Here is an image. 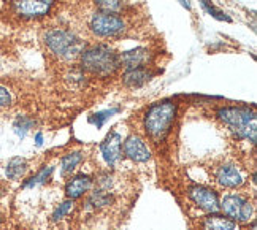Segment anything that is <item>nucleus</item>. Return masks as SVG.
<instances>
[{
    "mask_svg": "<svg viewBox=\"0 0 257 230\" xmlns=\"http://www.w3.org/2000/svg\"><path fill=\"white\" fill-rule=\"evenodd\" d=\"M81 65L89 73L98 76L113 75L121 67L119 54L105 45L87 48L81 53Z\"/></svg>",
    "mask_w": 257,
    "mask_h": 230,
    "instance_id": "nucleus-1",
    "label": "nucleus"
},
{
    "mask_svg": "<svg viewBox=\"0 0 257 230\" xmlns=\"http://www.w3.org/2000/svg\"><path fill=\"white\" fill-rule=\"evenodd\" d=\"M219 119L229 126L232 131L238 135L240 138L249 140L251 143H255L257 138V118L255 113L249 108H241V106H230V108H222L217 111Z\"/></svg>",
    "mask_w": 257,
    "mask_h": 230,
    "instance_id": "nucleus-2",
    "label": "nucleus"
},
{
    "mask_svg": "<svg viewBox=\"0 0 257 230\" xmlns=\"http://www.w3.org/2000/svg\"><path fill=\"white\" fill-rule=\"evenodd\" d=\"M176 116V105L173 102H165L153 105L145 114V129L150 137L159 140L164 138L170 131V126Z\"/></svg>",
    "mask_w": 257,
    "mask_h": 230,
    "instance_id": "nucleus-3",
    "label": "nucleus"
},
{
    "mask_svg": "<svg viewBox=\"0 0 257 230\" xmlns=\"http://www.w3.org/2000/svg\"><path fill=\"white\" fill-rule=\"evenodd\" d=\"M45 43L53 54L61 59H73L83 53V43L67 29H51L45 34Z\"/></svg>",
    "mask_w": 257,
    "mask_h": 230,
    "instance_id": "nucleus-4",
    "label": "nucleus"
},
{
    "mask_svg": "<svg viewBox=\"0 0 257 230\" xmlns=\"http://www.w3.org/2000/svg\"><path fill=\"white\" fill-rule=\"evenodd\" d=\"M91 31L97 37H119L125 31V23L121 16H117V13H106V12H98L91 18L89 23Z\"/></svg>",
    "mask_w": 257,
    "mask_h": 230,
    "instance_id": "nucleus-5",
    "label": "nucleus"
},
{
    "mask_svg": "<svg viewBox=\"0 0 257 230\" xmlns=\"http://www.w3.org/2000/svg\"><path fill=\"white\" fill-rule=\"evenodd\" d=\"M221 209L229 217L238 219L241 222H248L252 216V205L248 202V200H244L241 195L224 197L222 203H221Z\"/></svg>",
    "mask_w": 257,
    "mask_h": 230,
    "instance_id": "nucleus-6",
    "label": "nucleus"
},
{
    "mask_svg": "<svg viewBox=\"0 0 257 230\" xmlns=\"http://www.w3.org/2000/svg\"><path fill=\"white\" fill-rule=\"evenodd\" d=\"M189 197L192 202L208 213H217L221 209V202L213 189L203 186H194L189 189Z\"/></svg>",
    "mask_w": 257,
    "mask_h": 230,
    "instance_id": "nucleus-7",
    "label": "nucleus"
},
{
    "mask_svg": "<svg viewBox=\"0 0 257 230\" xmlns=\"http://www.w3.org/2000/svg\"><path fill=\"white\" fill-rule=\"evenodd\" d=\"M18 15L24 18H38L49 12L54 0H12Z\"/></svg>",
    "mask_w": 257,
    "mask_h": 230,
    "instance_id": "nucleus-8",
    "label": "nucleus"
},
{
    "mask_svg": "<svg viewBox=\"0 0 257 230\" xmlns=\"http://www.w3.org/2000/svg\"><path fill=\"white\" fill-rule=\"evenodd\" d=\"M124 153L134 162H145L150 159V149L146 148L143 140L138 137H128L125 140Z\"/></svg>",
    "mask_w": 257,
    "mask_h": 230,
    "instance_id": "nucleus-9",
    "label": "nucleus"
},
{
    "mask_svg": "<svg viewBox=\"0 0 257 230\" xmlns=\"http://www.w3.org/2000/svg\"><path fill=\"white\" fill-rule=\"evenodd\" d=\"M216 179L222 187H229V189L238 187L244 181L241 172L235 165H222V167H219V170L216 172Z\"/></svg>",
    "mask_w": 257,
    "mask_h": 230,
    "instance_id": "nucleus-10",
    "label": "nucleus"
},
{
    "mask_svg": "<svg viewBox=\"0 0 257 230\" xmlns=\"http://www.w3.org/2000/svg\"><path fill=\"white\" fill-rule=\"evenodd\" d=\"M121 65L127 68H138L145 67L148 62L151 61V53L146 48H135L131 51H125L119 56Z\"/></svg>",
    "mask_w": 257,
    "mask_h": 230,
    "instance_id": "nucleus-11",
    "label": "nucleus"
},
{
    "mask_svg": "<svg viewBox=\"0 0 257 230\" xmlns=\"http://www.w3.org/2000/svg\"><path fill=\"white\" fill-rule=\"evenodd\" d=\"M100 149H102L105 161L110 165H113L117 159L121 157V135L117 132H110V135H108L105 138V142L102 143Z\"/></svg>",
    "mask_w": 257,
    "mask_h": 230,
    "instance_id": "nucleus-12",
    "label": "nucleus"
},
{
    "mask_svg": "<svg viewBox=\"0 0 257 230\" xmlns=\"http://www.w3.org/2000/svg\"><path fill=\"white\" fill-rule=\"evenodd\" d=\"M151 72H148L145 67L138 68H127V72L124 73V84L127 87H142L151 79Z\"/></svg>",
    "mask_w": 257,
    "mask_h": 230,
    "instance_id": "nucleus-13",
    "label": "nucleus"
},
{
    "mask_svg": "<svg viewBox=\"0 0 257 230\" xmlns=\"http://www.w3.org/2000/svg\"><path fill=\"white\" fill-rule=\"evenodd\" d=\"M92 186V179L86 176V175H80L73 178L72 181H68L67 187H65V192L68 198H80L84 192H87L89 189Z\"/></svg>",
    "mask_w": 257,
    "mask_h": 230,
    "instance_id": "nucleus-14",
    "label": "nucleus"
},
{
    "mask_svg": "<svg viewBox=\"0 0 257 230\" xmlns=\"http://www.w3.org/2000/svg\"><path fill=\"white\" fill-rule=\"evenodd\" d=\"M203 230H236V225L229 217L213 214V216L205 219Z\"/></svg>",
    "mask_w": 257,
    "mask_h": 230,
    "instance_id": "nucleus-15",
    "label": "nucleus"
},
{
    "mask_svg": "<svg viewBox=\"0 0 257 230\" xmlns=\"http://www.w3.org/2000/svg\"><path fill=\"white\" fill-rule=\"evenodd\" d=\"M27 170V162L23 157H13L12 161L7 164L5 168V175L8 179H18L21 178Z\"/></svg>",
    "mask_w": 257,
    "mask_h": 230,
    "instance_id": "nucleus-16",
    "label": "nucleus"
},
{
    "mask_svg": "<svg viewBox=\"0 0 257 230\" xmlns=\"http://www.w3.org/2000/svg\"><path fill=\"white\" fill-rule=\"evenodd\" d=\"M113 202V197L110 194H106L103 191H95L92 192L91 198H89L87 205H92L94 208H102L105 205H110Z\"/></svg>",
    "mask_w": 257,
    "mask_h": 230,
    "instance_id": "nucleus-17",
    "label": "nucleus"
},
{
    "mask_svg": "<svg viewBox=\"0 0 257 230\" xmlns=\"http://www.w3.org/2000/svg\"><path fill=\"white\" fill-rule=\"evenodd\" d=\"M81 153H72V154H67L64 159H62V175H67L70 173L72 170L76 168V165L81 162Z\"/></svg>",
    "mask_w": 257,
    "mask_h": 230,
    "instance_id": "nucleus-18",
    "label": "nucleus"
},
{
    "mask_svg": "<svg viewBox=\"0 0 257 230\" xmlns=\"http://www.w3.org/2000/svg\"><path fill=\"white\" fill-rule=\"evenodd\" d=\"M95 5L106 13H117L122 10V0H94Z\"/></svg>",
    "mask_w": 257,
    "mask_h": 230,
    "instance_id": "nucleus-19",
    "label": "nucleus"
},
{
    "mask_svg": "<svg viewBox=\"0 0 257 230\" xmlns=\"http://www.w3.org/2000/svg\"><path fill=\"white\" fill-rule=\"evenodd\" d=\"M32 126H34V121L32 119H29V118H26V116H19L16 121H15V124H13V129H15V134L18 135V137H24L29 131L32 129Z\"/></svg>",
    "mask_w": 257,
    "mask_h": 230,
    "instance_id": "nucleus-20",
    "label": "nucleus"
},
{
    "mask_svg": "<svg viewBox=\"0 0 257 230\" xmlns=\"http://www.w3.org/2000/svg\"><path fill=\"white\" fill-rule=\"evenodd\" d=\"M200 4H202V7H203V10L208 15H211L213 18H216V19H219V21H227V23H230V18L227 16L222 10H219L217 7H214L210 0H200Z\"/></svg>",
    "mask_w": 257,
    "mask_h": 230,
    "instance_id": "nucleus-21",
    "label": "nucleus"
},
{
    "mask_svg": "<svg viewBox=\"0 0 257 230\" xmlns=\"http://www.w3.org/2000/svg\"><path fill=\"white\" fill-rule=\"evenodd\" d=\"M53 173V167H48V168H43L42 172H38L35 176H32L29 181H26L24 183V187H34V186H37V184H42V183H45L46 179L49 178V175Z\"/></svg>",
    "mask_w": 257,
    "mask_h": 230,
    "instance_id": "nucleus-22",
    "label": "nucleus"
},
{
    "mask_svg": "<svg viewBox=\"0 0 257 230\" xmlns=\"http://www.w3.org/2000/svg\"><path fill=\"white\" fill-rule=\"evenodd\" d=\"M72 208H73V203L70 202V200H68V202H64L62 205H59V208L54 211L53 219H54V221H59V219H62L68 211H70Z\"/></svg>",
    "mask_w": 257,
    "mask_h": 230,
    "instance_id": "nucleus-23",
    "label": "nucleus"
},
{
    "mask_svg": "<svg viewBox=\"0 0 257 230\" xmlns=\"http://www.w3.org/2000/svg\"><path fill=\"white\" fill-rule=\"evenodd\" d=\"M117 113V109H110V111H102V113H97L95 118H92V123L97 126V127H102L103 123L106 121L108 118H111L113 114Z\"/></svg>",
    "mask_w": 257,
    "mask_h": 230,
    "instance_id": "nucleus-24",
    "label": "nucleus"
},
{
    "mask_svg": "<svg viewBox=\"0 0 257 230\" xmlns=\"http://www.w3.org/2000/svg\"><path fill=\"white\" fill-rule=\"evenodd\" d=\"M12 103V94H10L5 87L0 86V108H7Z\"/></svg>",
    "mask_w": 257,
    "mask_h": 230,
    "instance_id": "nucleus-25",
    "label": "nucleus"
},
{
    "mask_svg": "<svg viewBox=\"0 0 257 230\" xmlns=\"http://www.w3.org/2000/svg\"><path fill=\"white\" fill-rule=\"evenodd\" d=\"M176 2H180L184 8L191 10V2H189V0H176Z\"/></svg>",
    "mask_w": 257,
    "mask_h": 230,
    "instance_id": "nucleus-26",
    "label": "nucleus"
},
{
    "mask_svg": "<svg viewBox=\"0 0 257 230\" xmlns=\"http://www.w3.org/2000/svg\"><path fill=\"white\" fill-rule=\"evenodd\" d=\"M37 145H42V134L37 135Z\"/></svg>",
    "mask_w": 257,
    "mask_h": 230,
    "instance_id": "nucleus-27",
    "label": "nucleus"
},
{
    "mask_svg": "<svg viewBox=\"0 0 257 230\" xmlns=\"http://www.w3.org/2000/svg\"><path fill=\"white\" fill-rule=\"evenodd\" d=\"M2 192H4V191H2V186H0V195H2Z\"/></svg>",
    "mask_w": 257,
    "mask_h": 230,
    "instance_id": "nucleus-28",
    "label": "nucleus"
}]
</instances>
